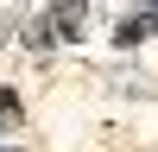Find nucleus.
Masks as SVG:
<instances>
[{
	"instance_id": "nucleus-1",
	"label": "nucleus",
	"mask_w": 158,
	"mask_h": 152,
	"mask_svg": "<svg viewBox=\"0 0 158 152\" xmlns=\"http://www.w3.org/2000/svg\"><path fill=\"white\" fill-rule=\"evenodd\" d=\"M76 19H89L82 0H63V6H51V13H44V32H38V38H76V32H82Z\"/></svg>"
}]
</instances>
